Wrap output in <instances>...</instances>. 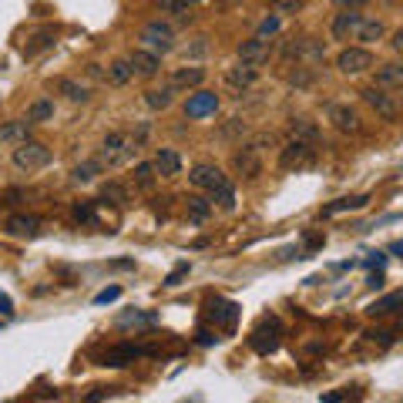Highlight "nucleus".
I'll list each match as a JSON object with an SVG mask.
<instances>
[{
	"instance_id": "nucleus-55",
	"label": "nucleus",
	"mask_w": 403,
	"mask_h": 403,
	"mask_svg": "<svg viewBox=\"0 0 403 403\" xmlns=\"http://www.w3.org/2000/svg\"><path fill=\"white\" fill-rule=\"evenodd\" d=\"M219 3H222V7H232V3H239V0H219Z\"/></svg>"
},
{
	"instance_id": "nucleus-33",
	"label": "nucleus",
	"mask_w": 403,
	"mask_h": 403,
	"mask_svg": "<svg viewBox=\"0 0 403 403\" xmlns=\"http://www.w3.org/2000/svg\"><path fill=\"white\" fill-rule=\"evenodd\" d=\"M366 202H370V198H366V195H349V198H336V202H333V205H326V209H323V215H340V212H356V209H363Z\"/></svg>"
},
{
	"instance_id": "nucleus-42",
	"label": "nucleus",
	"mask_w": 403,
	"mask_h": 403,
	"mask_svg": "<svg viewBox=\"0 0 403 403\" xmlns=\"http://www.w3.org/2000/svg\"><path fill=\"white\" fill-rule=\"evenodd\" d=\"M118 296H121V289H118V286L101 289V292H97V296H95V306H104V303H115Z\"/></svg>"
},
{
	"instance_id": "nucleus-21",
	"label": "nucleus",
	"mask_w": 403,
	"mask_h": 403,
	"mask_svg": "<svg viewBox=\"0 0 403 403\" xmlns=\"http://www.w3.org/2000/svg\"><path fill=\"white\" fill-rule=\"evenodd\" d=\"M255 77H259V68H249V64H242V61H239L235 68L226 71V84H229L232 91H239V95H242V91H249L252 84H255Z\"/></svg>"
},
{
	"instance_id": "nucleus-35",
	"label": "nucleus",
	"mask_w": 403,
	"mask_h": 403,
	"mask_svg": "<svg viewBox=\"0 0 403 403\" xmlns=\"http://www.w3.org/2000/svg\"><path fill=\"white\" fill-rule=\"evenodd\" d=\"M101 198L121 209V205H128V189H125L121 182H104V185H101Z\"/></svg>"
},
{
	"instance_id": "nucleus-48",
	"label": "nucleus",
	"mask_w": 403,
	"mask_h": 403,
	"mask_svg": "<svg viewBox=\"0 0 403 403\" xmlns=\"http://www.w3.org/2000/svg\"><path fill=\"white\" fill-rule=\"evenodd\" d=\"M384 262H386L384 252H370V259H366V266L370 269H384Z\"/></svg>"
},
{
	"instance_id": "nucleus-19",
	"label": "nucleus",
	"mask_w": 403,
	"mask_h": 403,
	"mask_svg": "<svg viewBox=\"0 0 403 403\" xmlns=\"http://www.w3.org/2000/svg\"><path fill=\"white\" fill-rule=\"evenodd\" d=\"M152 165H155V172H158V178H175V175H182V155L175 152V148H158Z\"/></svg>"
},
{
	"instance_id": "nucleus-23",
	"label": "nucleus",
	"mask_w": 403,
	"mask_h": 403,
	"mask_svg": "<svg viewBox=\"0 0 403 403\" xmlns=\"http://www.w3.org/2000/svg\"><path fill=\"white\" fill-rule=\"evenodd\" d=\"M54 91L64 95L71 104H88V101H91V88L74 81V77H58V81H54Z\"/></svg>"
},
{
	"instance_id": "nucleus-44",
	"label": "nucleus",
	"mask_w": 403,
	"mask_h": 403,
	"mask_svg": "<svg viewBox=\"0 0 403 403\" xmlns=\"http://www.w3.org/2000/svg\"><path fill=\"white\" fill-rule=\"evenodd\" d=\"M276 31H279V14H276V17H266L259 24V38H272Z\"/></svg>"
},
{
	"instance_id": "nucleus-20",
	"label": "nucleus",
	"mask_w": 403,
	"mask_h": 403,
	"mask_svg": "<svg viewBox=\"0 0 403 403\" xmlns=\"http://www.w3.org/2000/svg\"><path fill=\"white\" fill-rule=\"evenodd\" d=\"M31 121L24 118V121H3L0 125V145H10V148H17L24 141H31Z\"/></svg>"
},
{
	"instance_id": "nucleus-22",
	"label": "nucleus",
	"mask_w": 403,
	"mask_h": 403,
	"mask_svg": "<svg viewBox=\"0 0 403 403\" xmlns=\"http://www.w3.org/2000/svg\"><path fill=\"white\" fill-rule=\"evenodd\" d=\"M373 84H380L386 91H403V61H386V64H380Z\"/></svg>"
},
{
	"instance_id": "nucleus-1",
	"label": "nucleus",
	"mask_w": 403,
	"mask_h": 403,
	"mask_svg": "<svg viewBox=\"0 0 403 403\" xmlns=\"http://www.w3.org/2000/svg\"><path fill=\"white\" fill-rule=\"evenodd\" d=\"M189 182H192L195 189H202V192H209L212 202H219L226 212L235 209V189H232L229 175L222 172L219 165H209V161H198L192 172H189Z\"/></svg>"
},
{
	"instance_id": "nucleus-11",
	"label": "nucleus",
	"mask_w": 403,
	"mask_h": 403,
	"mask_svg": "<svg viewBox=\"0 0 403 403\" xmlns=\"http://www.w3.org/2000/svg\"><path fill=\"white\" fill-rule=\"evenodd\" d=\"M235 54H239V61H242V64H249V68H262V64H269V58H272V40L255 34V38L242 40Z\"/></svg>"
},
{
	"instance_id": "nucleus-32",
	"label": "nucleus",
	"mask_w": 403,
	"mask_h": 403,
	"mask_svg": "<svg viewBox=\"0 0 403 403\" xmlns=\"http://www.w3.org/2000/svg\"><path fill=\"white\" fill-rule=\"evenodd\" d=\"M158 14H175L182 24L192 20V0H158Z\"/></svg>"
},
{
	"instance_id": "nucleus-25",
	"label": "nucleus",
	"mask_w": 403,
	"mask_h": 403,
	"mask_svg": "<svg viewBox=\"0 0 403 403\" xmlns=\"http://www.w3.org/2000/svg\"><path fill=\"white\" fill-rule=\"evenodd\" d=\"M289 138H299V141H309V145H319V125L313 121V118H292L289 121Z\"/></svg>"
},
{
	"instance_id": "nucleus-43",
	"label": "nucleus",
	"mask_w": 403,
	"mask_h": 403,
	"mask_svg": "<svg viewBox=\"0 0 403 403\" xmlns=\"http://www.w3.org/2000/svg\"><path fill=\"white\" fill-rule=\"evenodd\" d=\"M209 51V38H195L192 47H185V58H202Z\"/></svg>"
},
{
	"instance_id": "nucleus-41",
	"label": "nucleus",
	"mask_w": 403,
	"mask_h": 403,
	"mask_svg": "<svg viewBox=\"0 0 403 403\" xmlns=\"http://www.w3.org/2000/svg\"><path fill=\"white\" fill-rule=\"evenodd\" d=\"M303 7V0H272V10L276 14H296Z\"/></svg>"
},
{
	"instance_id": "nucleus-24",
	"label": "nucleus",
	"mask_w": 403,
	"mask_h": 403,
	"mask_svg": "<svg viewBox=\"0 0 403 403\" xmlns=\"http://www.w3.org/2000/svg\"><path fill=\"white\" fill-rule=\"evenodd\" d=\"M215 138H219L222 145H242V138H249V125H246L242 118H226V121L219 125Z\"/></svg>"
},
{
	"instance_id": "nucleus-49",
	"label": "nucleus",
	"mask_w": 403,
	"mask_h": 403,
	"mask_svg": "<svg viewBox=\"0 0 403 403\" xmlns=\"http://www.w3.org/2000/svg\"><path fill=\"white\" fill-rule=\"evenodd\" d=\"M0 313H3V316H10V313H14V303H10V296H7V292H0Z\"/></svg>"
},
{
	"instance_id": "nucleus-28",
	"label": "nucleus",
	"mask_w": 403,
	"mask_h": 403,
	"mask_svg": "<svg viewBox=\"0 0 403 403\" xmlns=\"http://www.w3.org/2000/svg\"><path fill=\"white\" fill-rule=\"evenodd\" d=\"M101 172H104V161L95 155V158H88V161H81V165L71 168V182H74V185H88V182H95Z\"/></svg>"
},
{
	"instance_id": "nucleus-10",
	"label": "nucleus",
	"mask_w": 403,
	"mask_h": 403,
	"mask_svg": "<svg viewBox=\"0 0 403 403\" xmlns=\"http://www.w3.org/2000/svg\"><path fill=\"white\" fill-rule=\"evenodd\" d=\"M370 68H373V54H370L366 47H343V51L336 54V71L346 77L363 74Z\"/></svg>"
},
{
	"instance_id": "nucleus-12",
	"label": "nucleus",
	"mask_w": 403,
	"mask_h": 403,
	"mask_svg": "<svg viewBox=\"0 0 403 403\" xmlns=\"http://www.w3.org/2000/svg\"><path fill=\"white\" fill-rule=\"evenodd\" d=\"M205 319L215 323V329H232L239 319V306L232 299H212L209 309H205Z\"/></svg>"
},
{
	"instance_id": "nucleus-13",
	"label": "nucleus",
	"mask_w": 403,
	"mask_h": 403,
	"mask_svg": "<svg viewBox=\"0 0 403 403\" xmlns=\"http://www.w3.org/2000/svg\"><path fill=\"white\" fill-rule=\"evenodd\" d=\"M128 61H132V68H134V77H155L161 71V54H155L148 47H134L132 54H128Z\"/></svg>"
},
{
	"instance_id": "nucleus-52",
	"label": "nucleus",
	"mask_w": 403,
	"mask_h": 403,
	"mask_svg": "<svg viewBox=\"0 0 403 403\" xmlns=\"http://www.w3.org/2000/svg\"><path fill=\"white\" fill-rule=\"evenodd\" d=\"M198 343H202V346H212V343H215V336H212V333H205V329H202V333H198Z\"/></svg>"
},
{
	"instance_id": "nucleus-2",
	"label": "nucleus",
	"mask_w": 403,
	"mask_h": 403,
	"mask_svg": "<svg viewBox=\"0 0 403 403\" xmlns=\"http://www.w3.org/2000/svg\"><path fill=\"white\" fill-rule=\"evenodd\" d=\"M272 145H276V134L272 132L252 134L249 141H242V145L232 152V172L239 175V178H246V182L259 178V175H262V155H266V148H272Z\"/></svg>"
},
{
	"instance_id": "nucleus-54",
	"label": "nucleus",
	"mask_w": 403,
	"mask_h": 403,
	"mask_svg": "<svg viewBox=\"0 0 403 403\" xmlns=\"http://www.w3.org/2000/svg\"><path fill=\"white\" fill-rule=\"evenodd\" d=\"M88 74H91V77H101V74H104V71H101L97 64H88Z\"/></svg>"
},
{
	"instance_id": "nucleus-50",
	"label": "nucleus",
	"mask_w": 403,
	"mask_h": 403,
	"mask_svg": "<svg viewBox=\"0 0 403 403\" xmlns=\"http://www.w3.org/2000/svg\"><path fill=\"white\" fill-rule=\"evenodd\" d=\"M390 47H393L397 54H403V27L397 31V34H393V40H390Z\"/></svg>"
},
{
	"instance_id": "nucleus-47",
	"label": "nucleus",
	"mask_w": 403,
	"mask_h": 403,
	"mask_svg": "<svg viewBox=\"0 0 403 403\" xmlns=\"http://www.w3.org/2000/svg\"><path fill=\"white\" fill-rule=\"evenodd\" d=\"M366 3H370V0H333V7H340V10H360Z\"/></svg>"
},
{
	"instance_id": "nucleus-40",
	"label": "nucleus",
	"mask_w": 403,
	"mask_h": 403,
	"mask_svg": "<svg viewBox=\"0 0 403 403\" xmlns=\"http://www.w3.org/2000/svg\"><path fill=\"white\" fill-rule=\"evenodd\" d=\"M189 269H192V266H189V262H178V266H175L172 272L165 276V283H161V286H168V289H172V286H178V279H182V276H189Z\"/></svg>"
},
{
	"instance_id": "nucleus-37",
	"label": "nucleus",
	"mask_w": 403,
	"mask_h": 403,
	"mask_svg": "<svg viewBox=\"0 0 403 403\" xmlns=\"http://www.w3.org/2000/svg\"><path fill=\"white\" fill-rule=\"evenodd\" d=\"M185 209H189V219H192V222H205L212 215V202L202 198V195H192V198L185 202Z\"/></svg>"
},
{
	"instance_id": "nucleus-53",
	"label": "nucleus",
	"mask_w": 403,
	"mask_h": 403,
	"mask_svg": "<svg viewBox=\"0 0 403 403\" xmlns=\"http://www.w3.org/2000/svg\"><path fill=\"white\" fill-rule=\"evenodd\" d=\"M390 252H393V255H400V259H403V239H400V242H393V246H390Z\"/></svg>"
},
{
	"instance_id": "nucleus-45",
	"label": "nucleus",
	"mask_w": 403,
	"mask_h": 403,
	"mask_svg": "<svg viewBox=\"0 0 403 403\" xmlns=\"http://www.w3.org/2000/svg\"><path fill=\"white\" fill-rule=\"evenodd\" d=\"M54 44V38L51 34H40V38H34V44L31 47H24V54H34V51H40V47H51Z\"/></svg>"
},
{
	"instance_id": "nucleus-46",
	"label": "nucleus",
	"mask_w": 403,
	"mask_h": 403,
	"mask_svg": "<svg viewBox=\"0 0 403 403\" xmlns=\"http://www.w3.org/2000/svg\"><path fill=\"white\" fill-rule=\"evenodd\" d=\"M373 343H380V346H390L393 343V333H386V329H373V333H366Z\"/></svg>"
},
{
	"instance_id": "nucleus-3",
	"label": "nucleus",
	"mask_w": 403,
	"mask_h": 403,
	"mask_svg": "<svg viewBox=\"0 0 403 403\" xmlns=\"http://www.w3.org/2000/svg\"><path fill=\"white\" fill-rule=\"evenodd\" d=\"M145 134H148V128L104 134L97 158L104 161V168H118V165H125V161H132V158H134V152H138V148H141V141H145Z\"/></svg>"
},
{
	"instance_id": "nucleus-39",
	"label": "nucleus",
	"mask_w": 403,
	"mask_h": 403,
	"mask_svg": "<svg viewBox=\"0 0 403 403\" xmlns=\"http://www.w3.org/2000/svg\"><path fill=\"white\" fill-rule=\"evenodd\" d=\"M132 323H155V313H125L118 319V326H132Z\"/></svg>"
},
{
	"instance_id": "nucleus-15",
	"label": "nucleus",
	"mask_w": 403,
	"mask_h": 403,
	"mask_svg": "<svg viewBox=\"0 0 403 403\" xmlns=\"http://www.w3.org/2000/svg\"><path fill=\"white\" fill-rule=\"evenodd\" d=\"M360 10H340L336 17H333V24H329V38L333 40H349L356 38V27H360Z\"/></svg>"
},
{
	"instance_id": "nucleus-6",
	"label": "nucleus",
	"mask_w": 403,
	"mask_h": 403,
	"mask_svg": "<svg viewBox=\"0 0 403 403\" xmlns=\"http://www.w3.org/2000/svg\"><path fill=\"white\" fill-rule=\"evenodd\" d=\"M313 161H316V145H309V141L289 138L286 145L279 148V168H286V172H299V168H309Z\"/></svg>"
},
{
	"instance_id": "nucleus-5",
	"label": "nucleus",
	"mask_w": 403,
	"mask_h": 403,
	"mask_svg": "<svg viewBox=\"0 0 403 403\" xmlns=\"http://www.w3.org/2000/svg\"><path fill=\"white\" fill-rule=\"evenodd\" d=\"M10 161H14V168H20V172H40V168H47L51 165V148L44 145V141H24V145H17L14 148V155H10Z\"/></svg>"
},
{
	"instance_id": "nucleus-8",
	"label": "nucleus",
	"mask_w": 403,
	"mask_h": 403,
	"mask_svg": "<svg viewBox=\"0 0 403 403\" xmlns=\"http://www.w3.org/2000/svg\"><path fill=\"white\" fill-rule=\"evenodd\" d=\"M326 121L340 134H360V132H363L360 111H356L349 101H333V104H326Z\"/></svg>"
},
{
	"instance_id": "nucleus-51",
	"label": "nucleus",
	"mask_w": 403,
	"mask_h": 403,
	"mask_svg": "<svg viewBox=\"0 0 403 403\" xmlns=\"http://www.w3.org/2000/svg\"><path fill=\"white\" fill-rule=\"evenodd\" d=\"M366 286H370V289H380V286H384V272L377 269V276H370V283H366Z\"/></svg>"
},
{
	"instance_id": "nucleus-31",
	"label": "nucleus",
	"mask_w": 403,
	"mask_h": 403,
	"mask_svg": "<svg viewBox=\"0 0 403 403\" xmlns=\"http://www.w3.org/2000/svg\"><path fill=\"white\" fill-rule=\"evenodd\" d=\"M27 121H31V125L54 121V101H51V97H38V101H31V108H27Z\"/></svg>"
},
{
	"instance_id": "nucleus-36",
	"label": "nucleus",
	"mask_w": 403,
	"mask_h": 403,
	"mask_svg": "<svg viewBox=\"0 0 403 403\" xmlns=\"http://www.w3.org/2000/svg\"><path fill=\"white\" fill-rule=\"evenodd\" d=\"M292 88H313V81H316V68H309V64H296V71H289V77H286Z\"/></svg>"
},
{
	"instance_id": "nucleus-29",
	"label": "nucleus",
	"mask_w": 403,
	"mask_h": 403,
	"mask_svg": "<svg viewBox=\"0 0 403 403\" xmlns=\"http://www.w3.org/2000/svg\"><path fill=\"white\" fill-rule=\"evenodd\" d=\"M155 182H158V172H155L152 161H138L132 172V185L138 189V192H152Z\"/></svg>"
},
{
	"instance_id": "nucleus-14",
	"label": "nucleus",
	"mask_w": 403,
	"mask_h": 403,
	"mask_svg": "<svg viewBox=\"0 0 403 403\" xmlns=\"http://www.w3.org/2000/svg\"><path fill=\"white\" fill-rule=\"evenodd\" d=\"M219 111V95L215 91H195L185 101V118H209Z\"/></svg>"
},
{
	"instance_id": "nucleus-16",
	"label": "nucleus",
	"mask_w": 403,
	"mask_h": 403,
	"mask_svg": "<svg viewBox=\"0 0 403 403\" xmlns=\"http://www.w3.org/2000/svg\"><path fill=\"white\" fill-rule=\"evenodd\" d=\"M3 232L14 239H38L40 235V219L38 215H10L3 222Z\"/></svg>"
},
{
	"instance_id": "nucleus-4",
	"label": "nucleus",
	"mask_w": 403,
	"mask_h": 403,
	"mask_svg": "<svg viewBox=\"0 0 403 403\" xmlns=\"http://www.w3.org/2000/svg\"><path fill=\"white\" fill-rule=\"evenodd\" d=\"M138 44L148 47L155 54H172L175 51V27L165 20H148L141 31H138Z\"/></svg>"
},
{
	"instance_id": "nucleus-27",
	"label": "nucleus",
	"mask_w": 403,
	"mask_h": 403,
	"mask_svg": "<svg viewBox=\"0 0 403 403\" xmlns=\"http://www.w3.org/2000/svg\"><path fill=\"white\" fill-rule=\"evenodd\" d=\"M397 309H403V289L386 292V296H380L377 303H370V306H366V316L380 319V316H390V313H397Z\"/></svg>"
},
{
	"instance_id": "nucleus-9",
	"label": "nucleus",
	"mask_w": 403,
	"mask_h": 403,
	"mask_svg": "<svg viewBox=\"0 0 403 403\" xmlns=\"http://www.w3.org/2000/svg\"><path fill=\"white\" fill-rule=\"evenodd\" d=\"M279 340H283V326H279V319H276V316H269V319H262L259 326L252 329L249 346L259 353V356H269V353H276V349H279Z\"/></svg>"
},
{
	"instance_id": "nucleus-30",
	"label": "nucleus",
	"mask_w": 403,
	"mask_h": 403,
	"mask_svg": "<svg viewBox=\"0 0 403 403\" xmlns=\"http://www.w3.org/2000/svg\"><path fill=\"white\" fill-rule=\"evenodd\" d=\"M108 84H115V88H125V84H128V81H132L134 77V68H132V61L128 58H118V61H111V64H108Z\"/></svg>"
},
{
	"instance_id": "nucleus-17",
	"label": "nucleus",
	"mask_w": 403,
	"mask_h": 403,
	"mask_svg": "<svg viewBox=\"0 0 403 403\" xmlns=\"http://www.w3.org/2000/svg\"><path fill=\"white\" fill-rule=\"evenodd\" d=\"M152 349H145V346H134V343H121L115 349H108L104 356H101V366H128L134 363L138 356H148Z\"/></svg>"
},
{
	"instance_id": "nucleus-38",
	"label": "nucleus",
	"mask_w": 403,
	"mask_h": 403,
	"mask_svg": "<svg viewBox=\"0 0 403 403\" xmlns=\"http://www.w3.org/2000/svg\"><path fill=\"white\" fill-rule=\"evenodd\" d=\"M71 215H74V222H84V226H91V222H97L95 205H91V202H77L74 209H71Z\"/></svg>"
},
{
	"instance_id": "nucleus-34",
	"label": "nucleus",
	"mask_w": 403,
	"mask_h": 403,
	"mask_svg": "<svg viewBox=\"0 0 403 403\" xmlns=\"http://www.w3.org/2000/svg\"><path fill=\"white\" fill-rule=\"evenodd\" d=\"M384 38V20H360V27H356V40H363V44H373V40Z\"/></svg>"
},
{
	"instance_id": "nucleus-26",
	"label": "nucleus",
	"mask_w": 403,
	"mask_h": 403,
	"mask_svg": "<svg viewBox=\"0 0 403 403\" xmlns=\"http://www.w3.org/2000/svg\"><path fill=\"white\" fill-rule=\"evenodd\" d=\"M175 95H178V88H172V84L148 88V91H145V104H148L152 111H168V108L175 104Z\"/></svg>"
},
{
	"instance_id": "nucleus-7",
	"label": "nucleus",
	"mask_w": 403,
	"mask_h": 403,
	"mask_svg": "<svg viewBox=\"0 0 403 403\" xmlns=\"http://www.w3.org/2000/svg\"><path fill=\"white\" fill-rule=\"evenodd\" d=\"M360 97H363V104L377 118H384V121H397V118H400V104H397V97L390 95L386 88H380V84H370V88H363V91H360Z\"/></svg>"
},
{
	"instance_id": "nucleus-18",
	"label": "nucleus",
	"mask_w": 403,
	"mask_h": 403,
	"mask_svg": "<svg viewBox=\"0 0 403 403\" xmlns=\"http://www.w3.org/2000/svg\"><path fill=\"white\" fill-rule=\"evenodd\" d=\"M202 81H205V68H198V64L175 68L172 77H168V84H172V88H178V91H195Z\"/></svg>"
}]
</instances>
